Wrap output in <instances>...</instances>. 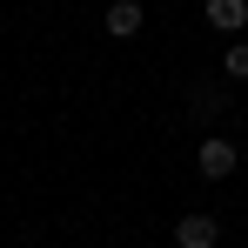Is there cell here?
<instances>
[{"instance_id":"cell-1","label":"cell","mask_w":248,"mask_h":248,"mask_svg":"<svg viewBox=\"0 0 248 248\" xmlns=\"http://www.w3.org/2000/svg\"><path fill=\"white\" fill-rule=\"evenodd\" d=\"M195 161H202V174H208V181H228L242 155H235V141H228V134H208V141H202V155H195Z\"/></svg>"},{"instance_id":"cell-2","label":"cell","mask_w":248,"mask_h":248,"mask_svg":"<svg viewBox=\"0 0 248 248\" xmlns=\"http://www.w3.org/2000/svg\"><path fill=\"white\" fill-rule=\"evenodd\" d=\"M202 14H208V27H215V34H228V41L248 27V0H208Z\"/></svg>"},{"instance_id":"cell-3","label":"cell","mask_w":248,"mask_h":248,"mask_svg":"<svg viewBox=\"0 0 248 248\" xmlns=\"http://www.w3.org/2000/svg\"><path fill=\"white\" fill-rule=\"evenodd\" d=\"M141 20H148V14H141V0H114V7L101 14V27H108L114 41H134V34H141Z\"/></svg>"},{"instance_id":"cell-4","label":"cell","mask_w":248,"mask_h":248,"mask_svg":"<svg viewBox=\"0 0 248 248\" xmlns=\"http://www.w3.org/2000/svg\"><path fill=\"white\" fill-rule=\"evenodd\" d=\"M215 235H221L215 215H181V221H174V242L181 248H215Z\"/></svg>"},{"instance_id":"cell-5","label":"cell","mask_w":248,"mask_h":248,"mask_svg":"<svg viewBox=\"0 0 248 248\" xmlns=\"http://www.w3.org/2000/svg\"><path fill=\"white\" fill-rule=\"evenodd\" d=\"M221 74H228V81H248V41H228V54H221Z\"/></svg>"}]
</instances>
